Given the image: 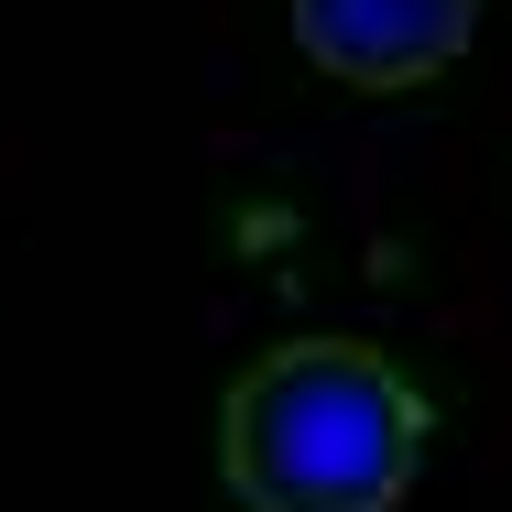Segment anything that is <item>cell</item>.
I'll use <instances>...</instances> for the list:
<instances>
[{
	"label": "cell",
	"mask_w": 512,
	"mask_h": 512,
	"mask_svg": "<svg viewBox=\"0 0 512 512\" xmlns=\"http://www.w3.org/2000/svg\"><path fill=\"white\" fill-rule=\"evenodd\" d=\"M469 33H480V0H295L306 66L338 88H371V99L447 77L469 55Z\"/></svg>",
	"instance_id": "2"
},
{
	"label": "cell",
	"mask_w": 512,
	"mask_h": 512,
	"mask_svg": "<svg viewBox=\"0 0 512 512\" xmlns=\"http://www.w3.org/2000/svg\"><path fill=\"white\" fill-rule=\"evenodd\" d=\"M436 414L360 338H284L218 404V469L240 512H404Z\"/></svg>",
	"instance_id": "1"
}]
</instances>
